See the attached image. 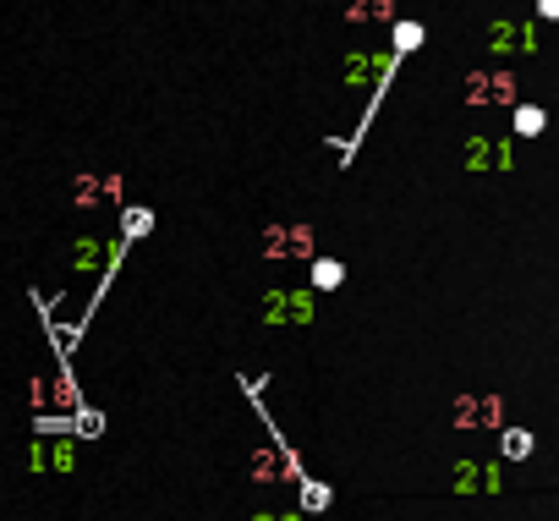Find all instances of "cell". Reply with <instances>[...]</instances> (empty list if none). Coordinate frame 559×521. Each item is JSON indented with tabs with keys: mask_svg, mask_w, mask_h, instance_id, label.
<instances>
[{
	"mask_svg": "<svg viewBox=\"0 0 559 521\" xmlns=\"http://www.w3.org/2000/svg\"><path fill=\"white\" fill-rule=\"evenodd\" d=\"M515 127H521V132H537V127H543V110H521Z\"/></svg>",
	"mask_w": 559,
	"mask_h": 521,
	"instance_id": "1",
	"label": "cell"
},
{
	"mask_svg": "<svg viewBox=\"0 0 559 521\" xmlns=\"http://www.w3.org/2000/svg\"><path fill=\"white\" fill-rule=\"evenodd\" d=\"M341 281V264H330V258H324V264H319V286H335Z\"/></svg>",
	"mask_w": 559,
	"mask_h": 521,
	"instance_id": "2",
	"label": "cell"
}]
</instances>
